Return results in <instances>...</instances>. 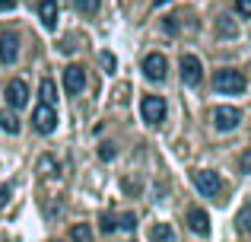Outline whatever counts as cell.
Wrapping results in <instances>:
<instances>
[{"mask_svg": "<svg viewBox=\"0 0 251 242\" xmlns=\"http://www.w3.org/2000/svg\"><path fill=\"white\" fill-rule=\"evenodd\" d=\"M32 124H35L38 134H51V131L57 128V112L51 102H42V106L35 108V115H32Z\"/></svg>", "mask_w": 251, "mask_h": 242, "instance_id": "5b68a950", "label": "cell"}, {"mask_svg": "<svg viewBox=\"0 0 251 242\" xmlns=\"http://www.w3.org/2000/svg\"><path fill=\"white\" fill-rule=\"evenodd\" d=\"M150 242H175V233H172L169 223H156L150 230Z\"/></svg>", "mask_w": 251, "mask_h": 242, "instance_id": "5bb4252c", "label": "cell"}, {"mask_svg": "<svg viewBox=\"0 0 251 242\" xmlns=\"http://www.w3.org/2000/svg\"><path fill=\"white\" fill-rule=\"evenodd\" d=\"M166 70H169V61L162 54H147L143 57V77L147 80H153V83H159V80H166Z\"/></svg>", "mask_w": 251, "mask_h": 242, "instance_id": "8992f818", "label": "cell"}, {"mask_svg": "<svg viewBox=\"0 0 251 242\" xmlns=\"http://www.w3.org/2000/svg\"><path fill=\"white\" fill-rule=\"evenodd\" d=\"M10 194H13V188H10V185H0V207H6Z\"/></svg>", "mask_w": 251, "mask_h": 242, "instance_id": "d4e9b609", "label": "cell"}, {"mask_svg": "<svg viewBox=\"0 0 251 242\" xmlns=\"http://www.w3.org/2000/svg\"><path fill=\"white\" fill-rule=\"evenodd\" d=\"M16 6V0H0V10H13Z\"/></svg>", "mask_w": 251, "mask_h": 242, "instance_id": "4316f807", "label": "cell"}, {"mask_svg": "<svg viewBox=\"0 0 251 242\" xmlns=\"http://www.w3.org/2000/svg\"><path fill=\"white\" fill-rule=\"evenodd\" d=\"M70 239H74V242H92V230H89V223H76L74 230H70Z\"/></svg>", "mask_w": 251, "mask_h": 242, "instance_id": "e0dca14e", "label": "cell"}, {"mask_svg": "<svg viewBox=\"0 0 251 242\" xmlns=\"http://www.w3.org/2000/svg\"><path fill=\"white\" fill-rule=\"evenodd\" d=\"M38 169H42V172L48 169V175H54V160H51V156H48V160H42V162H38Z\"/></svg>", "mask_w": 251, "mask_h": 242, "instance_id": "484cf974", "label": "cell"}, {"mask_svg": "<svg viewBox=\"0 0 251 242\" xmlns=\"http://www.w3.org/2000/svg\"><path fill=\"white\" fill-rule=\"evenodd\" d=\"M216 35H220V38H235V35H239V26H235L229 16H220V19H216Z\"/></svg>", "mask_w": 251, "mask_h": 242, "instance_id": "4fadbf2b", "label": "cell"}, {"mask_svg": "<svg viewBox=\"0 0 251 242\" xmlns=\"http://www.w3.org/2000/svg\"><path fill=\"white\" fill-rule=\"evenodd\" d=\"M19 57V35L13 29H6L3 35H0V61L3 64H13Z\"/></svg>", "mask_w": 251, "mask_h": 242, "instance_id": "9c48e42d", "label": "cell"}, {"mask_svg": "<svg viewBox=\"0 0 251 242\" xmlns=\"http://www.w3.org/2000/svg\"><path fill=\"white\" fill-rule=\"evenodd\" d=\"M99 61H102V67L108 70V74L115 70V54H108V51H102V57H99Z\"/></svg>", "mask_w": 251, "mask_h": 242, "instance_id": "7402d4cb", "label": "cell"}, {"mask_svg": "<svg viewBox=\"0 0 251 242\" xmlns=\"http://www.w3.org/2000/svg\"><path fill=\"white\" fill-rule=\"evenodd\" d=\"M140 115L147 124H162V118H166V99L162 96H143Z\"/></svg>", "mask_w": 251, "mask_h": 242, "instance_id": "3957f363", "label": "cell"}, {"mask_svg": "<svg viewBox=\"0 0 251 242\" xmlns=\"http://www.w3.org/2000/svg\"><path fill=\"white\" fill-rule=\"evenodd\" d=\"M99 223H102V233H115L118 230V220L111 217V214H102V220H99Z\"/></svg>", "mask_w": 251, "mask_h": 242, "instance_id": "d6986e66", "label": "cell"}, {"mask_svg": "<svg viewBox=\"0 0 251 242\" xmlns=\"http://www.w3.org/2000/svg\"><path fill=\"white\" fill-rule=\"evenodd\" d=\"M235 10H239L242 16H251V0H235Z\"/></svg>", "mask_w": 251, "mask_h": 242, "instance_id": "cb8c5ba5", "label": "cell"}, {"mask_svg": "<svg viewBox=\"0 0 251 242\" xmlns=\"http://www.w3.org/2000/svg\"><path fill=\"white\" fill-rule=\"evenodd\" d=\"M6 96V106L10 108H25V102H29V86H25V80H10L3 89Z\"/></svg>", "mask_w": 251, "mask_h": 242, "instance_id": "52a82bcc", "label": "cell"}, {"mask_svg": "<svg viewBox=\"0 0 251 242\" xmlns=\"http://www.w3.org/2000/svg\"><path fill=\"white\" fill-rule=\"evenodd\" d=\"M239 121H242V112L239 108H216L213 112V124H216V131H235L239 128Z\"/></svg>", "mask_w": 251, "mask_h": 242, "instance_id": "30bf717a", "label": "cell"}, {"mask_svg": "<svg viewBox=\"0 0 251 242\" xmlns=\"http://www.w3.org/2000/svg\"><path fill=\"white\" fill-rule=\"evenodd\" d=\"M245 86H248V80L242 70L226 67V70H216L213 74V89L223 96H239V93H245Z\"/></svg>", "mask_w": 251, "mask_h": 242, "instance_id": "6da1fadb", "label": "cell"}, {"mask_svg": "<svg viewBox=\"0 0 251 242\" xmlns=\"http://www.w3.org/2000/svg\"><path fill=\"white\" fill-rule=\"evenodd\" d=\"M188 226L197 233V236H210V217H207V211L191 207V211H188Z\"/></svg>", "mask_w": 251, "mask_h": 242, "instance_id": "8fae6325", "label": "cell"}, {"mask_svg": "<svg viewBox=\"0 0 251 242\" xmlns=\"http://www.w3.org/2000/svg\"><path fill=\"white\" fill-rule=\"evenodd\" d=\"M239 166H242V172H248L251 175V147L242 153V160H239Z\"/></svg>", "mask_w": 251, "mask_h": 242, "instance_id": "603a6c76", "label": "cell"}, {"mask_svg": "<svg viewBox=\"0 0 251 242\" xmlns=\"http://www.w3.org/2000/svg\"><path fill=\"white\" fill-rule=\"evenodd\" d=\"M99 3H102V0H74V6H76L80 13H86V16L99 13Z\"/></svg>", "mask_w": 251, "mask_h": 242, "instance_id": "ac0fdd59", "label": "cell"}, {"mask_svg": "<svg viewBox=\"0 0 251 242\" xmlns=\"http://www.w3.org/2000/svg\"><path fill=\"white\" fill-rule=\"evenodd\" d=\"M191 182H194V188L203 194V198H216V194L223 191V182H220V175H216L213 169H197V172L191 175Z\"/></svg>", "mask_w": 251, "mask_h": 242, "instance_id": "7a4b0ae2", "label": "cell"}, {"mask_svg": "<svg viewBox=\"0 0 251 242\" xmlns=\"http://www.w3.org/2000/svg\"><path fill=\"white\" fill-rule=\"evenodd\" d=\"M38 96H42V102H51V106H54L57 86H54V80H51V77H45V80H42V86H38Z\"/></svg>", "mask_w": 251, "mask_h": 242, "instance_id": "9a60e30c", "label": "cell"}, {"mask_svg": "<svg viewBox=\"0 0 251 242\" xmlns=\"http://www.w3.org/2000/svg\"><path fill=\"white\" fill-rule=\"evenodd\" d=\"M178 67H181V80L188 83V86H197V83L203 80V64H201L197 54H181Z\"/></svg>", "mask_w": 251, "mask_h": 242, "instance_id": "277c9868", "label": "cell"}, {"mask_svg": "<svg viewBox=\"0 0 251 242\" xmlns=\"http://www.w3.org/2000/svg\"><path fill=\"white\" fill-rule=\"evenodd\" d=\"M99 156H102L105 162H108V160H115V143H102V150H99Z\"/></svg>", "mask_w": 251, "mask_h": 242, "instance_id": "44dd1931", "label": "cell"}, {"mask_svg": "<svg viewBox=\"0 0 251 242\" xmlns=\"http://www.w3.org/2000/svg\"><path fill=\"white\" fill-rule=\"evenodd\" d=\"M64 89H67L70 96H76V93L86 89V70L80 67V64H70V67L64 70Z\"/></svg>", "mask_w": 251, "mask_h": 242, "instance_id": "ba28073f", "label": "cell"}, {"mask_svg": "<svg viewBox=\"0 0 251 242\" xmlns=\"http://www.w3.org/2000/svg\"><path fill=\"white\" fill-rule=\"evenodd\" d=\"M38 16H42V26L51 32V29L57 26V0H42V6H38Z\"/></svg>", "mask_w": 251, "mask_h": 242, "instance_id": "7c38bea8", "label": "cell"}, {"mask_svg": "<svg viewBox=\"0 0 251 242\" xmlns=\"http://www.w3.org/2000/svg\"><path fill=\"white\" fill-rule=\"evenodd\" d=\"M0 128H3L6 134H16V131H19V121H16V115H13V112H6V108H3V112H0Z\"/></svg>", "mask_w": 251, "mask_h": 242, "instance_id": "2e32d148", "label": "cell"}, {"mask_svg": "<svg viewBox=\"0 0 251 242\" xmlns=\"http://www.w3.org/2000/svg\"><path fill=\"white\" fill-rule=\"evenodd\" d=\"M118 226H121V230H137V217H134V214H124V217L121 220H118Z\"/></svg>", "mask_w": 251, "mask_h": 242, "instance_id": "ffe728a7", "label": "cell"}]
</instances>
